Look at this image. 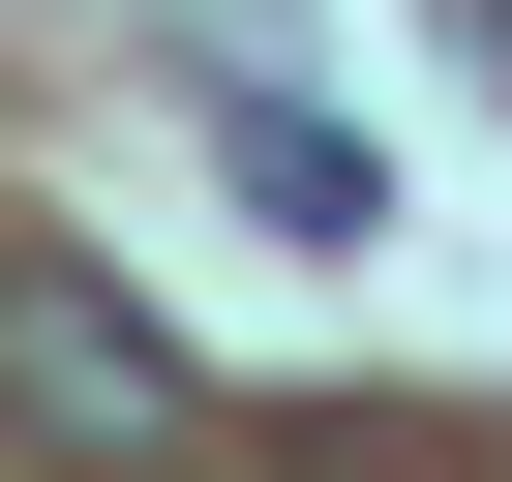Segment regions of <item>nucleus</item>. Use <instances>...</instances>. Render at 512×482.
I'll return each instance as SVG.
<instances>
[{
	"instance_id": "nucleus-1",
	"label": "nucleus",
	"mask_w": 512,
	"mask_h": 482,
	"mask_svg": "<svg viewBox=\"0 0 512 482\" xmlns=\"http://www.w3.org/2000/svg\"><path fill=\"white\" fill-rule=\"evenodd\" d=\"M0 452L31 482H181V332L91 241H0Z\"/></svg>"
}]
</instances>
